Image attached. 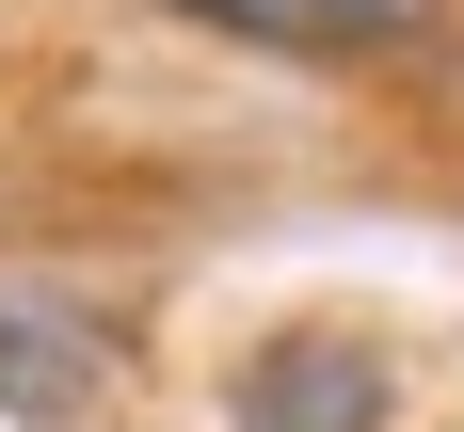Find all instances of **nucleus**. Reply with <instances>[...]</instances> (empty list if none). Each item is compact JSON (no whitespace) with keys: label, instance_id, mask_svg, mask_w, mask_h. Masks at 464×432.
Segmentation results:
<instances>
[{"label":"nucleus","instance_id":"nucleus-1","mask_svg":"<svg viewBox=\"0 0 464 432\" xmlns=\"http://www.w3.org/2000/svg\"><path fill=\"white\" fill-rule=\"evenodd\" d=\"M240 432H384V352L369 336H273L240 369Z\"/></svg>","mask_w":464,"mask_h":432},{"label":"nucleus","instance_id":"nucleus-2","mask_svg":"<svg viewBox=\"0 0 464 432\" xmlns=\"http://www.w3.org/2000/svg\"><path fill=\"white\" fill-rule=\"evenodd\" d=\"M192 33H240V48H304V64H353V48H417L449 0H177Z\"/></svg>","mask_w":464,"mask_h":432},{"label":"nucleus","instance_id":"nucleus-3","mask_svg":"<svg viewBox=\"0 0 464 432\" xmlns=\"http://www.w3.org/2000/svg\"><path fill=\"white\" fill-rule=\"evenodd\" d=\"M96 384H112V336H96V321H48V304H0V417L64 432V417H96Z\"/></svg>","mask_w":464,"mask_h":432}]
</instances>
